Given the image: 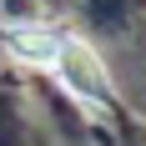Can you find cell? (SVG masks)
Returning <instances> with one entry per match:
<instances>
[{
    "label": "cell",
    "mask_w": 146,
    "mask_h": 146,
    "mask_svg": "<svg viewBox=\"0 0 146 146\" xmlns=\"http://www.w3.org/2000/svg\"><path fill=\"white\" fill-rule=\"evenodd\" d=\"M15 56L30 60V66H40V71L60 76L66 86L81 96V101H106L111 96V86H106V71L101 60H96V50H91L86 40H76V35H66V30H45V25H20L10 35Z\"/></svg>",
    "instance_id": "1"
}]
</instances>
